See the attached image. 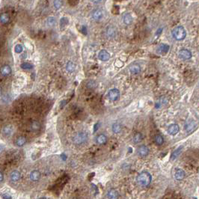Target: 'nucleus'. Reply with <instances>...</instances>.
Listing matches in <instances>:
<instances>
[{
	"instance_id": "obj_20",
	"label": "nucleus",
	"mask_w": 199,
	"mask_h": 199,
	"mask_svg": "<svg viewBox=\"0 0 199 199\" xmlns=\"http://www.w3.org/2000/svg\"><path fill=\"white\" fill-rule=\"evenodd\" d=\"M10 21V16L8 13H2L0 15V23L2 24H7Z\"/></svg>"
},
{
	"instance_id": "obj_21",
	"label": "nucleus",
	"mask_w": 199,
	"mask_h": 199,
	"mask_svg": "<svg viewBox=\"0 0 199 199\" xmlns=\"http://www.w3.org/2000/svg\"><path fill=\"white\" fill-rule=\"evenodd\" d=\"M196 127V123L195 121H190L185 125V130L187 133H191Z\"/></svg>"
},
{
	"instance_id": "obj_19",
	"label": "nucleus",
	"mask_w": 199,
	"mask_h": 199,
	"mask_svg": "<svg viewBox=\"0 0 199 199\" xmlns=\"http://www.w3.org/2000/svg\"><path fill=\"white\" fill-rule=\"evenodd\" d=\"M56 24V19L55 17H49L46 20V25L49 28H52L55 26Z\"/></svg>"
},
{
	"instance_id": "obj_6",
	"label": "nucleus",
	"mask_w": 199,
	"mask_h": 199,
	"mask_svg": "<svg viewBox=\"0 0 199 199\" xmlns=\"http://www.w3.org/2000/svg\"><path fill=\"white\" fill-rule=\"evenodd\" d=\"M178 56L179 58H181V59H184V60H187V59H190L192 58V52L188 50H186V49H183L179 51L178 52Z\"/></svg>"
},
{
	"instance_id": "obj_32",
	"label": "nucleus",
	"mask_w": 199,
	"mask_h": 199,
	"mask_svg": "<svg viewBox=\"0 0 199 199\" xmlns=\"http://www.w3.org/2000/svg\"><path fill=\"white\" fill-rule=\"evenodd\" d=\"M86 86H87V88H88L90 89L95 88L97 87V82H96L94 80H90V81H88L87 82Z\"/></svg>"
},
{
	"instance_id": "obj_3",
	"label": "nucleus",
	"mask_w": 199,
	"mask_h": 199,
	"mask_svg": "<svg viewBox=\"0 0 199 199\" xmlns=\"http://www.w3.org/2000/svg\"><path fill=\"white\" fill-rule=\"evenodd\" d=\"M88 140V134L85 132L77 133L73 138V141L76 145H82L85 144Z\"/></svg>"
},
{
	"instance_id": "obj_26",
	"label": "nucleus",
	"mask_w": 199,
	"mask_h": 199,
	"mask_svg": "<svg viewBox=\"0 0 199 199\" xmlns=\"http://www.w3.org/2000/svg\"><path fill=\"white\" fill-rule=\"evenodd\" d=\"M76 69V65L74 64V63L73 62H68L67 64H66V70H68L69 73H73V72Z\"/></svg>"
},
{
	"instance_id": "obj_29",
	"label": "nucleus",
	"mask_w": 199,
	"mask_h": 199,
	"mask_svg": "<svg viewBox=\"0 0 199 199\" xmlns=\"http://www.w3.org/2000/svg\"><path fill=\"white\" fill-rule=\"evenodd\" d=\"M112 131L115 133H119L121 131V124H118V123H115L112 125Z\"/></svg>"
},
{
	"instance_id": "obj_17",
	"label": "nucleus",
	"mask_w": 199,
	"mask_h": 199,
	"mask_svg": "<svg viewBox=\"0 0 199 199\" xmlns=\"http://www.w3.org/2000/svg\"><path fill=\"white\" fill-rule=\"evenodd\" d=\"M123 21L126 25H130L133 22V17L130 13H125L123 15Z\"/></svg>"
},
{
	"instance_id": "obj_13",
	"label": "nucleus",
	"mask_w": 199,
	"mask_h": 199,
	"mask_svg": "<svg viewBox=\"0 0 199 199\" xmlns=\"http://www.w3.org/2000/svg\"><path fill=\"white\" fill-rule=\"evenodd\" d=\"M21 174L18 171H13V172L10 174V180L12 182H17L18 180L20 179Z\"/></svg>"
},
{
	"instance_id": "obj_31",
	"label": "nucleus",
	"mask_w": 199,
	"mask_h": 199,
	"mask_svg": "<svg viewBox=\"0 0 199 199\" xmlns=\"http://www.w3.org/2000/svg\"><path fill=\"white\" fill-rule=\"evenodd\" d=\"M154 141L155 143L157 144V145H162L163 144V142H164V139H163L162 135H157L155 136Z\"/></svg>"
},
{
	"instance_id": "obj_18",
	"label": "nucleus",
	"mask_w": 199,
	"mask_h": 199,
	"mask_svg": "<svg viewBox=\"0 0 199 199\" xmlns=\"http://www.w3.org/2000/svg\"><path fill=\"white\" fill-rule=\"evenodd\" d=\"M168 50H169V46L163 44H160L158 46L157 52L159 54H165V53H167Z\"/></svg>"
},
{
	"instance_id": "obj_1",
	"label": "nucleus",
	"mask_w": 199,
	"mask_h": 199,
	"mask_svg": "<svg viewBox=\"0 0 199 199\" xmlns=\"http://www.w3.org/2000/svg\"><path fill=\"white\" fill-rule=\"evenodd\" d=\"M136 180L138 184L141 186H147L150 185L152 180V176L147 172H143L138 175Z\"/></svg>"
},
{
	"instance_id": "obj_8",
	"label": "nucleus",
	"mask_w": 199,
	"mask_h": 199,
	"mask_svg": "<svg viewBox=\"0 0 199 199\" xmlns=\"http://www.w3.org/2000/svg\"><path fill=\"white\" fill-rule=\"evenodd\" d=\"M138 154L141 157H147L149 153V149L147 146L145 145H141L140 147H138L137 149Z\"/></svg>"
},
{
	"instance_id": "obj_34",
	"label": "nucleus",
	"mask_w": 199,
	"mask_h": 199,
	"mask_svg": "<svg viewBox=\"0 0 199 199\" xmlns=\"http://www.w3.org/2000/svg\"><path fill=\"white\" fill-rule=\"evenodd\" d=\"M14 50H15V52H17V53H21L23 50V46L21 44L16 45L15 47H14Z\"/></svg>"
},
{
	"instance_id": "obj_35",
	"label": "nucleus",
	"mask_w": 199,
	"mask_h": 199,
	"mask_svg": "<svg viewBox=\"0 0 199 199\" xmlns=\"http://www.w3.org/2000/svg\"><path fill=\"white\" fill-rule=\"evenodd\" d=\"M90 1L94 4H99V3H101L102 2V0H90Z\"/></svg>"
},
{
	"instance_id": "obj_30",
	"label": "nucleus",
	"mask_w": 199,
	"mask_h": 199,
	"mask_svg": "<svg viewBox=\"0 0 199 199\" xmlns=\"http://www.w3.org/2000/svg\"><path fill=\"white\" fill-rule=\"evenodd\" d=\"M63 5V0H53V6L56 10H59Z\"/></svg>"
},
{
	"instance_id": "obj_36",
	"label": "nucleus",
	"mask_w": 199,
	"mask_h": 199,
	"mask_svg": "<svg viewBox=\"0 0 199 199\" xmlns=\"http://www.w3.org/2000/svg\"><path fill=\"white\" fill-rule=\"evenodd\" d=\"M2 198H5V199H11V198H12L11 196V195H8V194H5V195H2Z\"/></svg>"
},
{
	"instance_id": "obj_23",
	"label": "nucleus",
	"mask_w": 199,
	"mask_h": 199,
	"mask_svg": "<svg viewBox=\"0 0 199 199\" xmlns=\"http://www.w3.org/2000/svg\"><path fill=\"white\" fill-rule=\"evenodd\" d=\"M26 143V139L23 136H19L16 139L15 144L17 147H23V145Z\"/></svg>"
},
{
	"instance_id": "obj_22",
	"label": "nucleus",
	"mask_w": 199,
	"mask_h": 199,
	"mask_svg": "<svg viewBox=\"0 0 199 199\" xmlns=\"http://www.w3.org/2000/svg\"><path fill=\"white\" fill-rule=\"evenodd\" d=\"M96 141H97V143L99 145H104V144L107 143V137L103 134H101L99 135L98 136L96 139Z\"/></svg>"
},
{
	"instance_id": "obj_4",
	"label": "nucleus",
	"mask_w": 199,
	"mask_h": 199,
	"mask_svg": "<svg viewBox=\"0 0 199 199\" xmlns=\"http://www.w3.org/2000/svg\"><path fill=\"white\" fill-rule=\"evenodd\" d=\"M116 35H117L116 28L113 25H109L106 29V36L109 39H112L116 37Z\"/></svg>"
},
{
	"instance_id": "obj_27",
	"label": "nucleus",
	"mask_w": 199,
	"mask_h": 199,
	"mask_svg": "<svg viewBox=\"0 0 199 199\" xmlns=\"http://www.w3.org/2000/svg\"><path fill=\"white\" fill-rule=\"evenodd\" d=\"M30 127H31V130H33V131H37V130H40L41 128V124L39 123L38 121H32L30 124Z\"/></svg>"
},
{
	"instance_id": "obj_5",
	"label": "nucleus",
	"mask_w": 199,
	"mask_h": 199,
	"mask_svg": "<svg viewBox=\"0 0 199 199\" xmlns=\"http://www.w3.org/2000/svg\"><path fill=\"white\" fill-rule=\"evenodd\" d=\"M108 96L110 101H115L120 97V91L116 88L111 89L110 91H109Z\"/></svg>"
},
{
	"instance_id": "obj_10",
	"label": "nucleus",
	"mask_w": 199,
	"mask_h": 199,
	"mask_svg": "<svg viewBox=\"0 0 199 199\" xmlns=\"http://www.w3.org/2000/svg\"><path fill=\"white\" fill-rule=\"evenodd\" d=\"M179 130H180V127H179V126L176 124L170 125L169 127H168V133L171 134V135H176L178 132H179Z\"/></svg>"
},
{
	"instance_id": "obj_15",
	"label": "nucleus",
	"mask_w": 199,
	"mask_h": 199,
	"mask_svg": "<svg viewBox=\"0 0 199 199\" xmlns=\"http://www.w3.org/2000/svg\"><path fill=\"white\" fill-rule=\"evenodd\" d=\"M2 134L5 136H9L13 133V127L11 125H7L2 128Z\"/></svg>"
},
{
	"instance_id": "obj_14",
	"label": "nucleus",
	"mask_w": 199,
	"mask_h": 199,
	"mask_svg": "<svg viewBox=\"0 0 199 199\" xmlns=\"http://www.w3.org/2000/svg\"><path fill=\"white\" fill-rule=\"evenodd\" d=\"M130 71L132 74H138L141 71V67L138 64H133L129 67Z\"/></svg>"
},
{
	"instance_id": "obj_37",
	"label": "nucleus",
	"mask_w": 199,
	"mask_h": 199,
	"mask_svg": "<svg viewBox=\"0 0 199 199\" xmlns=\"http://www.w3.org/2000/svg\"><path fill=\"white\" fill-rule=\"evenodd\" d=\"M101 125V124L100 123H97V124H96L94 125V132H96L97 131V130H98V127H99V126Z\"/></svg>"
},
{
	"instance_id": "obj_38",
	"label": "nucleus",
	"mask_w": 199,
	"mask_h": 199,
	"mask_svg": "<svg viewBox=\"0 0 199 199\" xmlns=\"http://www.w3.org/2000/svg\"><path fill=\"white\" fill-rule=\"evenodd\" d=\"M3 180H4V176H3V174H2V172H0V183L3 181Z\"/></svg>"
},
{
	"instance_id": "obj_2",
	"label": "nucleus",
	"mask_w": 199,
	"mask_h": 199,
	"mask_svg": "<svg viewBox=\"0 0 199 199\" xmlns=\"http://www.w3.org/2000/svg\"><path fill=\"white\" fill-rule=\"evenodd\" d=\"M172 36L177 41H182L186 36V31L183 26H177L172 30Z\"/></svg>"
},
{
	"instance_id": "obj_16",
	"label": "nucleus",
	"mask_w": 199,
	"mask_h": 199,
	"mask_svg": "<svg viewBox=\"0 0 199 199\" xmlns=\"http://www.w3.org/2000/svg\"><path fill=\"white\" fill-rule=\"evenodd\" d=\"M185 172H184V170H182V169H180V168H178V169H177L176 172H175V174H174V178H175V179L178 180H183L184 178H185Z\"/></svg>"
},
{
	"instance_id": "obj_25",
	"label": "nucleus",
	"mask_w": 199,
	"mask_h": 199,
	"mask_svg": "<svg viewBox=\"0 0 199 199\" xmlns=\"http://www.w3.org/2000/svg\"><path fill=\"white\" fill-rule=\"evenodd\" d=\"M182 149H183V147L180 146V147H179L178 149H176V150L172 153V156H171V159H172V160H174L175 159H177L179 157V155L181 153Z\"/></svg>"
},
{
	"instance_id": "obj_11",
	"label": "nucleus",
	"mask_w": 199,
	"mask_h": 199,
	"mask_svg": "<svg viewBox=\"0 0 199 199\" xmlns=\"http://www.w3.org/2000/svg\"><path fill=\"white\" fill-rule=\"evenodd\" d=\"M0 73L3 76H8L10 74H11V68L9 65L2 66L0 70Z\"/></svg>"
},
{
	"instance_id": "obj_33",
	"label": "nucleus",
	"mask_w": 199,
	"mask_h": 199,
	"mask_svg": "<svg viewBox=\"0 0 199 199\" xmlns=\"http://www.w3.org/2000/svg\"><path fill=\"white\" fill-rule=\"evenodd\" d=\"M20 67L24 70H30L33 68V64H31V63H29V62H25V63H23L20 65Z\"/></svg>"
},
{
	"instance_id": "obj_12",
	"label": "nucleus",
	"mask_w": 199,
	"mask_h": 199,
	"mask_svg": "<svg viewBox=\"0 0 199 199\" xmlns=\"http://www.w3.org/2000/svg\"><path fill=\"white\" fill-rule=\"evenodd\" d=\"M29 178L31 179V180L32 181H38L40 179H41V173L40 172L37 170L32 171V172L30 173L29 174Z\"/></svg>"
},
{
	"instance_id": "obj_9",
	"label": "nucleus",
	"mask_w": 199,
	"mask_h": 199,
	"mask_svg": "<svg viewBox=\"0 0 199 199\" xmlns=\"http://www.w3.org/2000/svg\"><path fill=\"white\" fill-rule=\"evenodd\" d=\"M98 58L102 62H107L110 58V54L107 50H103L100 51V52L98 53Z\"/></svg>"
},
{
	"instance_id": "obj_7",
	"label": "nucleus",
	"mask_w": 199,
	"mask_h": 199,
	"mask_svg": "<svg viewBox=\"0 0 199 199\" xmlns=\"http://www.w3.org/2000/svg\"><path fill=\"white\" fill-rule=\"evenodd\" d=\"M91 17H92L93 19L95 20V21H100L101 19H102L103 17V12L102 10L99 9V8L95 9L91 13Z\"/></svg>"
},
{
	"instance_id": "obj_24",
	"label": "nucleus",
	"mask_w": 199,
	"mask_h": 199,
	"mask_svg": "<svg viewBox=\"0 0 199 199\" xmlns=\"http://www.w3.org/2000/svg\"><path fill=\"white\" fill-rule=\"evenodd\" d=\"M107 197L111 199L118 198L119 197V194L115 190H109L108 193H107Z\"/></svg>"
},
{
	"instance_id": "obj_28",
	"label": "nucleus",
	"mask_w": 199,
	"mask_h": 199,
	"mask_svg": "<svg viewBox=\"0 0 199 199\" xmlns=\"http://www.w3.org/2000/svg\"><path fill=\"white\" fill-rule=\"evenodd\" d=\"M143 139V135L142 134L140 133H135L133 136V141L135 144H138L139 143L140 141Z\"/></svg>"
},
{
	"instance_id": "obj_39",
	"label": "nucleus",
	"mask_w": 199,
	"mask_h": 199,
	"mask_svg": "<svg viewBox=\"0 0 199 199\" xmlns=\"http://www.w3.org/2000/svg\"><path fill=\"white\" fill-rule=\"evenodd\" d=\"M1 94H2V88L0 87V96H1Z\"/></svg>"
}]
</instances>
